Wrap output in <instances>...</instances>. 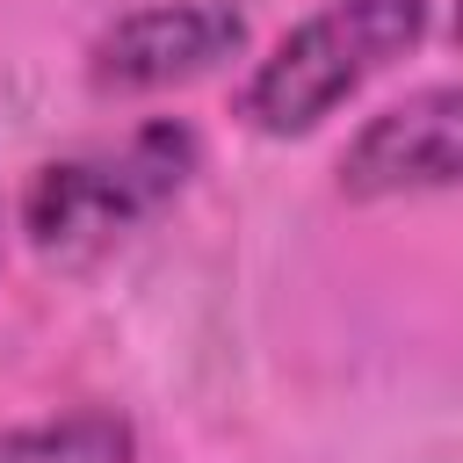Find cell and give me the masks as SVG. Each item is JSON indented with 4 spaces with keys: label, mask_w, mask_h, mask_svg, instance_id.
<instances>
[{
    "label": "cell",
    "mask_w": 463,
    "mask_h": 463,
    "mask_svg": "<svg viewBox=\"0 0 463 463\" xmlns=\"http://www.w3.org/2000/svg\"><path fill=\"white\" fill-rule=\"evenodd\" d=\"M137 441H130V420L116 412H65V420H43V427H14L0 434V463H130Z\"/></svg>",
    "instance_id": "obj_5"
},
{
    "label": "cell",
    "mask_w": 463,
    "mask_h": 463,
    "mask_svg": "<svg viewBox=\"0 0 463 463\" xmlns=\"http://www.w3.org/2000/svg\"><path fill=\"white\" fill-rule=\"evenodd\" d=\"M420 36H427V0H326L311 22H297L260 58L239 109L268 137H304L354 87H369L383 65H398Z\"/></svg>",
    "instance_id": "obj_2"
},
{
    "label": "cell",
    "mask_w": 463,
    "mask_h": 463,
    "mask_svg": "<svg viewBox=\"0 0 463 463\" xmlns=\"http://www.w3.org/2000/svg\"><path fill=\"white\" fill-rule=\"evenodd\" d=\"M239 43H246V22L232 7L166 0V7H137L116 29H101L94 51H87V80L101 94H145V87H174V80L217 72Z\"/></svg>",
    "instance_id": "obj_4"
},
{
    "label": "cell",
    "mask_w": 463,
    "mask_h": 463,
    "mask_svg": "<svg viewBox=\"0 0 463 463\" xmlns=\"http://www.w3.org/2000/svg\"><path fill=\"white\" fill-rule=\"evenodd\" d=\"M456 181H463V80L391 101L340 152V188L354 203L427 195V188H456Z\"/></svg>",
    "instance_id": "obj_3"
},
{
    "label": "cell",
    "mask_w": 463,
    "mask_h": 463,
    "mask_svg": "<svg viewBox=\"0 0 463 463\" xmlns=\"http://www.w3.org/2000/svg\"><path fill=\"white\" fill-rule=\"evenodd\" d=\"M188 174H195V130L188 123H145L123 145L36 166V181L22 188V232L51 260L101 253L130 224L159 217L188 188Z\"/></svg>",
    "instance_id": "obj_1"
},
{
    "label": "cell",
    "mask_w": 463,
    "mask_h": 463,
    "mask_svg": "<svg viewBox=\"0 0 463 463\" xmlns=\"http://www.w3.org/2000/svg\"><path fill=\"white\" fill-rule=\"evenodd\" d=\"M456 36H463V0H456Z\"/></svg>",
    "instance_id": "obj_6"
}]
</instances>
